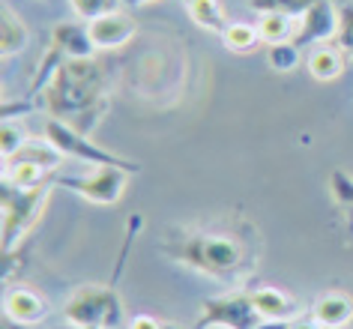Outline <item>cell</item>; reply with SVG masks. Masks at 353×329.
Here are the masks:
<instances>
[{"instance_id": "1", "label": "cell", "mask_w": 353, "mask_h": 329, "mask_svg": "<svg viewBox=\"0 0 353 329\" xmlns=\"http://www.w3.org/2000/svg\"><path fill=\"white\" fill-rule=\"evenodd\" d=\"M42 108L78 132H90L105 111V72L93 57L63 60L46 84Z\"/></svg>"}, {"instance_id": "2", "label": "cell", "mask_w": 353, "mask_h": 329, "mask_svg": "<svg viewBox=\"0 0 353 329\" xmlns=\"http://www.w3.org/2000/svg\"><path fill=\"white\" fill-rule=\"evenodd\" d=\"M162 252L216 281L234 284L252 272V255L240 239L207 230H183L162 243Z\"/></svg>"}, {"instance_id": "3", "label": "cell", "mask_w": 353, "mask_h": 329, "mask_svg": "<svg viewBox=\"0 0 353 329\" xmlns=\"http://www.w3.org/2000/svg\"><path fill=\"white\" fill-rule=\"evenodd\" d=\"M63 315L69 323L84 329H120L123 299L111 284H84L69 297Z\"/></svg>"}, {"instance_id": "4", "label": "cell", "mask_w": 353, "mask_h": 329, "mask_svg": "<svg viewBox=\"0 0 353 329\" xmlns=\"http://www.w3.org/2000/svg\"><path fill=\"white\" fill-rule=\"evenodd\" d=\"M48 198H51L48 186L19 189L12 183H3V189H0V207H3V255H10L21 243V237L39 221V216L48 207Z\"/></svg>"}, {"instance_id": "5", "label": "cell", "mask_w": 353, "mask_h": 329, "mask_svg": "<svg viewBox=\"0 0 353 329\" xmlns=\"http://www.w3.org/2000/svg\"><path fill=\"white\" fill-rule=\"evenodd\" d=\"M46 141L63 159H75V162L96 165V168L111 165V168H123V171H129V174H138L141 171V165L129 162V159H123L117 153H111V150H102L99 144H93V141L84 135V132H78L75 126H69V123H63V120L51 117L46 123Z\"/></svg>"}, {"instance_id": "6", "label": "cell", "mask_w": 353, "mask_h": 329, "mask_svg": "<svg viewBox=\"0 0 353 329\" xmlns=\"http://www.w3.org/2000/svg\"><path fill=\"white\" fill-rule=\"evenodd\" d=\"M263 317L258 315L252 302V293H225V297H210L201 302V317L195 329H258Z\"/></svg>"}, {"instance_id": "7", "label": "cell", "mask_w": 353, "mask_h": 329, "mask_svg": "<svg viewBox=\"0 0 353 329\" xmlns=\"http://www.w3.org/2000/svg\"><path fill=\"white\" fill-rule=\"evenodd\" d=\"M129 177L132 174L123 171V168L102 165V168H96V171L84 174V177H60L57 183L66 186V189H72L75 195H81L84 201L99 203V207H111V203H117L123 198Z\"/></svg>"}, {"instance_id": "8", "label": "cell", "mask_w": 353, "mask_h": 329, "mask_svg": "<svg viewBox=\"0 0 353 329\" xmlns=\"http://www.w3.org/2000/svg\"><path fill=\"white\" fill-rule=\"evenodd\" d=\"M341 24V10H335L332 0H321L312 10L299 15V28L294 37V46H317V42H330L339 33Z\"/></svg>"}, {"instance_id": "9", "label": "cell", "mask_w": 353, "mask_h": 329, "mask_svg": "<svg viewBox=\"0 0 353 329\" xmlns=\"http://www.w3.org/2000/svg\"><path fill=\"white\" fill-rule=\"evenodd\" d=\"M87 28H90V39L96 48H123L135 37V19L123 10L99 15V19L87 21Z\"/></svg>"}, {"instance_id": "10", "label": "cell", "mask_w": 353, "mask_h": 329, "mask_svg": "<svg viewBox=\"0 0 353 329\" xmlns=\"http://www.w3.org/2000/svg\"><path fill=\"white\" fill-rule=\"evenodd\" d=\"M51 48L63 60H81V57H90L96 46L90 39V28H87V24L63 21L51 33Z\"/></svg>"}, {"instance_id": "11", "label": "cell", "mask_w": 353, "mask_h": 329, "mask_svg": "<svg viewBox=\"0 0 353 329\" xmlns=\"http://www.w3.org/2000/svg\"><path fill=\"white\" fill-rule=\"evenodd\" d=\"M252 302L254 308H258V315L263 320H288V323H294L299 317V302L294 297H288L285 290L279 288H258L252 290Z\"/></svg>"}, {"instance_id": "12", "label": "cell", "mask_w": 353, "mask_h": 329, "mask_svg": "<svg viewBox=\"0 0 353 329\" xmlns=\"http://www.w3.org/2000/svg\"><path fill=\"white\" fill-rule=\"evenodd\" d=\"M312 320L321 323L323 329H341L353 320V299L341 290L323 293L321 299L312 306Z\"/></svg>"}, {"instance_id": "13", "label": "cell", "mask_w": 353, "mask_h": 329, "mask_svg": "<svg viewBox=\"0 0 353 329\" xmlns=\"http://www.w3.org/2000/svg\"><path fill=\"white\" fill-rule=\"evenodd\" d=\"M3 311L30 326V323H39V320L48 315V302L30 288H12L3 297Z\"/></svg>"}, {"instance_id": "14", "label": "cell", "mask_w": 353, "mask_h": 329, "mask_svg": "<svg viewBox=\"0 0 353 329\" xmlns=\"http://www.w3.org/2000/svg\"><path fill=\"white\" fill-rule=\"evenodd\" d=\"M308 75L314 81H335L344 72V54L339 46H317L305 60Z\"/></svg>"}, {"instance_id": "15", "label": "cell", "mask_w": 353, "mask_h": 329, "mask_svg": "<svg viewBox=\"0 0 353 329\" xmlns=\"http://www.w3.org/2000/svg\"><path fill=\"white\" fill-rule=\"evenodd\" d=\"M24 46H28V28L10 6H3V12H0V54L12 57L24 51Z\"/></svg>"}, {"instance_id": "16", "label": "cell", "mask_w": 353, "mask_h": 329, "mask_svg": "<svg viewBox=\"0 0 353 329\" xmlns=\"http://www.w3.org/2000/svg\"><path fill=\"white\" fill-rule=\"evenodd\" d=\"M296 28H299V19L270 12V15H261L258 33H261V42H267V46H279V42H294Z\"/></svg>"}, {"instance_id": "17", "label": "cell", "mask_w": 353, "mask_h": 329, "mask_svg": "<svg viewBox=\"0 0 353 329\" xmlns=\"http://www.w3.org/2000/svg\"><path fill=\"white\" fill-rule=\"evenodd\" d=\"M48 168L33 162H3V183H12L19 189H39L46 186Z\"/></svg>"}, {"instance_id": "18", "label": "cell", "mask_w": 353, "mask_h": 329, "mask_svg": "<svg viewBox=\"0 0 353 329\" xmlns=\"http://www.w3.org/2000/svg\"><path fill=\"white\" fill-rule=\"evenodd\" d=\"M189 15H192V21H195L198 28L213 30V33H219V37H222L225 28L231 24L225 19L219 0H189Z\"/></svg>"}, {"instance_id": "19", "label": "cell", "mask_w": 353, "mask_h": 329, "mask_svg": "<svg viewBox=\"0 0 353 329\" xmlns=\"http://www.w3.org/2000/svg\"><path fill=\"white\" fill-rule=\"evenodd\" d=\"M222 42L228 51H236V54H245V51H254V46L261 42V33H258V24H249V21H231L222 33Z\"/></svg>"}, {"instance_id": "20", "label": "cell", "mask_w": 353, "mask_h": 329, "mask_svg": "<svg viewBox=\"0 0 353 329\" xmlns=\"http://www.w3.org/2000/svg\"><path fill=\"white\" fill-rule=\"evenodd\" d=\"M330 189H332V198L339 201V207L344 210V219H347V234H353V177L347 171H332Z\"/></svg>"}, {"instance_id": "21", "label": "cell", "mask_w": 353, "mask_h": 329, "mask_svg": "<svg viewBox=\"0 0 353 329\" xmlns=\"http://www.w3.org/2000/svg\"><path fill=\"white\" fill-rule=\"evenodd\" d=\"M314 3H321V0H249V6L254 12H261V15L279 12V15H290V19H299Z\"/></svg>"}, {"instance_id": "22", "label": "cell", "mask_w": 353, "mask_h": 329, "mask_svg": "<svg viewBox=\"0 0 353 329\" xmlns=\"http://www.w3.org/2000/svg\"><path fill=\"white\" fill-rule=\"evenodd\" d=\"M267 63H270V69H276V72H290V69L299 63V46H294V42L270 46L267 48Z\"/></svg>"}, {"instance_id": "23", "label": "cell", "mask_w": 353, "mask_h": 329, "mask_svg": "<svg viewBox=\"0 0 353 329\" xmlns=\"http://www.w3.org/2000/svg\"><path fill=\"white\" fill-rule=\"evenodd\" d=\"M24 144H28V132L19 123L3 120V129H0V153H3V162H10Z\"/></svg>"}, {"instance_id": "24", "label": "cell", "mask_w": 353, "mask_h": 329, "mask_svg": "<svg viewBox=\"0 0 353 329\" xmlns=\"http://www.w3.org/2000/svg\"><path fill=\"white\" fill-rule=\"evenodd\" d=\"M69 3H72L78 19H84V21H93V19H99V15L120 10L117 0H69Z\"/></svg>"}, {"instance_id": "25", "label": "cell", "mask_w": 353, "mask_h": 329, "mask_svg": "<svg viewBox=\"0 0 353 329\" xmlns=\"http://www.w3.org/2000/svg\"><path fill=\"white\" fill-rule=\"evenodd\" d=\"M335 46L353 57V6H341V24L339 33H335Z\"/></svg>"}, {"instance_id": "26", "label": "cell", "mask_w": 353, "mask_h": 329, "mask_svg": "<svg viewBox=\"0 0 353 329\" xmlns=\"http://www.w3.org/2000/svg\"><path fill=\"white\" fill-rule=\"evenodd\" d=\"M129 329H165L162 320H156L153 315H135L129 320Z\"/></svg>"}, {"instance_id": "27", "label": "cell", "mask_w": 353, "mask_h": 329, "mask_svg": "<svg viewBox=\"0 0 353 329\" xmlns=\"http://www.w3.org/2000/svg\"><path fill=\"white\" fill-rule=\"evenodd\" d=\"M0 329H28V323H21V320H15V317H10L3 311V320H0Z\"/></svg>"}, {"instance_id": "28", "label": "cell", "mask_w": 353, "mask_h": 329, "mask_svg": "<svg viewBox=\"0 0 353 329\" xmlns=\"http://www.w3.org/2000/svg\"><path fill=\"white\" fill-rule=\"evenodd\" d=\"M290 329H323L321 323H314V320H294Z\"/></svg>"}, {"instance_id": "29", "label": "cell", "mask_w": 353, "mask_h": 329, "mask_svg": "<svg viewBox=\"0 0 353 329\" xmlns=\"http://www.w3.org/2000/svg\"><path fill=\"white\" fill-rule=\"evenodd\" d=\"M126 3H132V6H144V3H156V0H126Z\"/></svg>"}, {"instance_id": "30", "label": "cell", "mask_w": 353, "mask_h": 329, "mask_svg": "<svg viewBox=\"0 0 353 329\" xmlns=\"http://www.w3.org/2000/svg\"><path fill=\"white\" fill-rule=\"evenodd\" d=\"M57 329H84V326H75V323H69V326H57Z\"/></svg>"}]
</instances>
